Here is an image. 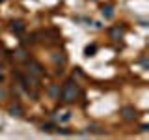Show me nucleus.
Instances as JSON below:
<instances>
[{
    "label": "nucleus",
    "mask_w": 149,
    "mask_h": 140,
    "mask_svg": "<svg viewBox=\"0 0 149 140\" xmlns=\"http://www.w3.org/2000/svg\"><path fill=\"white\" fill-rule=\"evenodd\" d=\"M80 95V86H78V82L74 80V78H67L62 88H60V99L63 103H73L77 97Z\"/></svg>",
    "instance_id": "obj_1"
},
{
    "label": "nucleus",
    "mask_w": 149,
    "mask_h": 140,
    "mask_svg": "<svg viewBox=\"0 0 149 140\" xmlns=\"http://www.w3.org/2000/svg\"><path fill=\"white\" fill-rule=\"evenodd\" d=\"M26 69H28V75H30V77H34L36 80H39V78L45 75L43 65L37 62V60H26Z\"/></svg>",
    "instance_id": "obj_2"
},
{
    "label": "nucleus",
    "mask_w": 149,
    "mask_h": 140,
    "mask_svg": "<svg viewBox=\"0 0 149 140\" xmlns=\"http://www.w3.org/2000/svg\"><path fill=\"white\" fill-rule=\"evenodd\" d=\"M8 112L11 116H15V118H21V116L24 114V108H22V105L19 101H15V103H11V105L8 106Z\"/></svg>",
    "instance_id": "obj_3"
},
{
    "label": "nucleus",
    "mask_w": 149,
    "mask_h": 140,
    "mask_svg": "<svg viewBox=\"0 0 149 140\" xmlns=\"http://www.w3.org/2000/svg\"><path fill=\"white\" fill-rule=\"evenodd\" d=\"M110 39H114V41H118V39H121L123 37V34H125V28L123 26H119V24H116V26H112L110 28Z\"/></svg>",
    "instance_id": "obj_4"
},
{
    "label": "nucleus",
    "mask_w": 149,
    "mask_h": 140,
    "mask_svg": "<svg viewBox=\"0 0 149 140\" xmlns=\"http://www.w3.org/2000/svg\"><path fill=\"white\" fill-rule=\"evenodd\" d=\"M24 22L22 21H11L9 22V30L11 32H15V34H22V32H24Z\"/></svg>",
    "instance_id": "obj_5"
},
{
    "label": "nucleus",
    "mask_w": 149,
    "mask_h": 140,
    "mask_svg": "<svg viewBox=\"0 0 149 140\" xmlns=\"http://www.w3.org/2000/svg\"><path fill=\"white\" fill-rule=\"evenodd\" d=\"M121 114H123L125 120H134L136 118V108H134V106H123V108H121Z\"/></svg>",
    "instance_id": "obj_6"
},
{
    "label": "nucleus",
    "mask_w": 149,
    "mask_h": 140,
    "mask_svg": "<svg viewBox=\"0 0 149 140\" xmlns=\"http://www.w3.org/2000/svg\"><path fill=\"white\" fill-rule=\"evenodd\" d=\"M47 93L50 95V99H60V84H52V86H49Z\"/></svg>",
    "instance_id": "obj_7"
},
{
    "label": "nucleus",
    "mask_w": 149,
    "mask_h": 140,
    "mask_svg": "<svg viewBox=\"0 0 149 140\" xmlns=\"http://www.w3.org/2000/svg\"><path fill=\"white\" fill-rule=\"evenodd\" d=\"M101 13H102L104 19H112V17H114V8H112L110 4H106V6L101 8Z\"/></svg>",
    "instance_id": "obj_8"
},
{
    "label": "nucleus",
    "mask_w": 149,
    "mask_h": 140,
    "mask_svg": "<svg viewBox=\"0 0 149 140\" xmlns=\"http://www.w3.org/2000/svg\"><path fill=\"white\" fill-rule=\"evenodd\" d=\"M50 58H52L54 64H60V65L65 64V54H63V52H52V56H50Z\"/></svg>",
    "instance_id": "obj_9"
},
{
    "label": "nucleus",
    "mask_w": 149,
    "mask_h": 140,
    "mask_svg": "<svg viewBox=\"0 0 149 140\" xmlns=\"http://www.w3.org/2000/svg\"><path fill=\"white\" fill-rule=\"evenodd\" d=\"M13 58L15 60H28V56H26V50L22 49H17V50H13Z\"/></svg>",
    "instance_id": "obj_10"
},
{
    "label": "nucleus",
    "mask_w": 149,
    "mask_h": 140,
    "mask_svg": "<svg viewBox=\"0 0 149 140\" xmlns=\"http://www.w3.org/2000/svg\"><path fill=\"white\" fill-rule=\"evenodd\" d=\"M95 50H97V45H88L86 49H84V54H86L88 58H90V56L95 54Z\"/></svg>",
    "instance_id": "obj_11"
},
{
    "label": "nucleus",
    "mask_w": 149,
    "mask_h": 140,
    "mask_svg": "<svg viewBox=\"0 0 149 140\" xmlns=\"http://www.w3.org/2000/svg\"><path fill=\"white\" fill-rule=\"evenodd\" d=\"M52 129H54L52 123H43L41 125V131H45V133H49V131H52Z\"/></svg>",
    "instance_id": "obj_12"
},
{
    "label": "nucleus",
    "mask_w": 149,
    "mask_h": 140,
    "mask_svg": "<svg viewBox=\"0 0 149 140\" xmlns=\"http://www.w3.org/2000/svg\"><path fill=\"white\" fill-rule=\"evenodd\" d=\"M4 99H8V90L0 86V101H4Z\"/></svg>",
    "instance_id": "obj_13"
},
{
    "label": "nucleus",
    "mask_w": 149,
    "mask_h": 140,
    "mask_svg": "<svg viewBox=\"0 0 149 140\" xmlns=\"http://www.w3.org/2000/svg\"><path fill=\"white\" fill-rule=\"evenodd\" d=\"M4 80V71H2V65H0V82Z\"/></svg>",
    "instance_id": "obj_14"
}]
</instances>
